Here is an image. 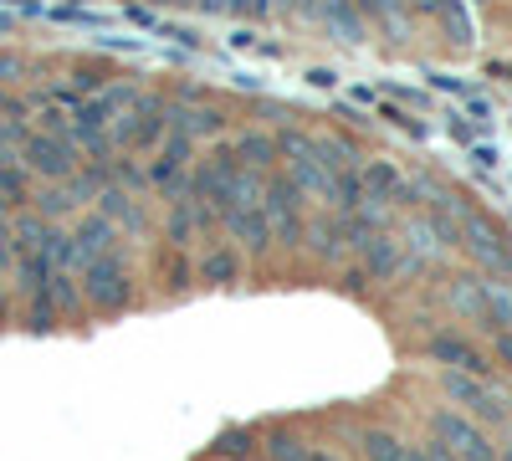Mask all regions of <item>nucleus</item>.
<instances>
[{
    "label": "nucleus",
    "mask_w": 512,
    "mask_h": 461,
    "mask_svg": "<svg viewBox=\"0 0 512 461\" xmlns=\"http://www.w3.org/2000/svg\"><path fill=\"white\" fill-rule=\"evenodd\" d=\"M461 236H466V251H472L482 267L512 272V251H507V241H502L497 226H487L482 216H466V221H461Z\"/></svg>",
    "instance_id": "nucleus-8"
},
{
    "label": "nucleus",
    "mask_w": 512,
    "mask_h": 461,
    "mask_svg": "<svg viewBox=\"0 0 512 461\" xmlns=\"http://www.w3.org/2000/svg\"><path fill=\"white\" fill-rule=\"evenodd\" d=\"M441 241H446V236L436 231V221H410V231H405V241H400V246H405V257L420 267V262L441 257Z\"/></svg>",
    "instance_id": "nucleus-15"
},
{
    "label": "nucleus",
    "mask_w": 512,
    "mask_h": 461,
    "mask_svg": "<svg viewBox=\"0 0 512 461\" xmlns=\"http://www.w3.org/2000/svg\"><path fill=\"white\" fill-rule=\"evenodd\" d=\"M262 221L272 231V241H303V195H297V185L287 175H272L262 180Z\"/></svg>",
    "instance_id": "nucleus-2"
},
{
    "label": "nucleus",
    "mask_w": 512,
    "mask_h": 461,
    "mask_svg": "<svg viewBox=\"0 0 512 461\" xmlns=\"http://www.w3.org/2000/svg\"><path fill=\"white\" fill-rule=\"evenodd\" d=\"M226 221V231L241 241V246H251V251H262L267 241H272V231H267V221H262V205H251V211H231V216H221Z\"/></svg>",
    "instance_id": "nucleus-14"
},
{
    "label": "nucleus",
    "mask_w": 512,
    "mask_h": 461,
    "mask_svg": "<svg viewBox=\"0 0 512 461\" xmlns=\"http://www.w3.org/2000/svg\"><path fill=\"white\" fill-rule=\"evenodd\" d=\"M451 308L466 313V318H482V282H477V277H461V282L451 287Z\"/></svg>",
    "instance_id": "nucleus-20"
},
{
    "label": "nucleus",
    "mask_w": 512,
    "mask_h": 461,
    "mask_svg": "<svg viewBox=\"0 0 512 461\" xmlns=\"http://www.w3.org/2000/svg\"><path fill=\"white\" fill-rule=\"evenodd\" d=\"M364 456H369V461H400V456H405V441L384 436V431H369V436H364Z\"/></svg>",
    "instance_id": "nucleus-21"
},
{
    "label": "nucleus",
    "mask_w": 512,
    "mask_h": 461,
    "mask_svg": "<svg viewBox=\"0 0 512 461\" xmlns=\"http://www.w3.org/2000/svg\"><path fill=\"white\" fill-rule=\"evenodd\" d=\"M400 461H425V451H420V446H405V456H400Z\"/></svg>",
    "instance_id": "nucleus-28"
},
{
    "label": "nucleus",
    "mask_w": 512,
    "mask_h": 461,
    "mask_svg": "<svg viewBox=\"0 0 512 461\" xmlns=\"http://www.w3.org/2000/svg\"><path fill=\"white\" fill-rule=\"evenodd\" d=\"M497 359L512 369V333H497Z\"/></svg>",
    "instance_id": "nucleus-26"
},
{
    "label": "nucleus",
    "mask_w": 512,
    "mask_h": 461,
    "mask_svg": "<svg viewBox=\"0 0 512 461\" xmlns=\"http://www.w3.org/2000/svg\"><path fill=\"white\" fill-rule=\"evenodd\" d=\"M221 129H226V118H221L216 108H190V103H185V108H169V134H180V139H190V144H195L200 134L210 139V134H221Z\"/></svg>",
    "instance_id": "nucleus-10"
},
{
    "label": "nucleus",
    "mask_w": 512,
    "mask_h": 461,
    "mask_svg": "<svg viewBox=\"0 0 512 461\" xmlns=\"http://www.w3.org/2000/svg\"><path fill=\"white\" fill-rule=\"evenodd\" d=\"M98 211H103V221H123L134 236H139V231H149V216L139 211V200L128 195L123 185H108V190L98 195Z\"/></svg>",
    "instance_id": "nucleus-11"
},
{
    "label": "nucleus",
    "mask_w": 512,
    "mask_h": 461,
    "mask_svg": "<svg viewBox=\"0 0 512 461\" xmlns=\"http://www.w3.org/2000/svg\"><path fill=\"white\" fill-rule=\"evenodd\" d=\"M164 129H169V103H164V98H144V93H139L134 118H118V123H113V144L149 149Z\"/></svg>",
    "instance_id": "nucleus-6"
},
{
    "label": "nucleus",
    "mask_w": 512,
    "mask_h": 461,
    "mask_svg": "<svg viewBox=\"0 0 512 461\" xmlns=\"http://www.w3.org/2000/svg\"><path fill=\"white\" fill-rule=\"evenodd\" d=\"M497 461H512V441H507V446H502V451H497Z\"/></svg>",
    "instance_id": "nucleus-30"
},
{
    "label": "nucleus",
    "mask_w": 512,
    "mask_h": 461,
    "mask_svg": "<svg viewBox=\"0 0 512 461\" xmlns=\"http://www.w3.org/2000/svg\"><path fill=\"white\" fill-rule=\"evenodd\" d=\"M139 103V93L134 88H108V93H98V98H88V103H77V113H72V144H82L93 159H108V149H113V123Z\"/></svg>",
    "instance_id": "nucleus-1"
},
{
    "label": "nucleus",
    "mask_w": 512,
    "mask_h": 461,
    "mask_svg": "<svg viewBox=\"0 0 512 461\" xmlns=\"http://www.w3.org/2000/svg\"><path fill=\"white\" fill-rule=\"evenodd\" d=\"M482 318L497 333H512V287L502 282H482Z\"/></svg>",
    "instance_id": "nucleus-16"
},
{
    "label": "nucleus",
    "mask_w": 512,
    "mask_h": 461,
    "mask_svg": "<svg viewBox=\"0 0 512 461\" xmlns=\"http://www.w3.org/2000/svg\"><path fill=\"white\" fill-rule=\"evenodd\" d=\"M21 164L31 175L67 180V175H77V144H72V134H26L21 139Z\"/></svg>",
    "instance_id": "nucleus-3"
},
{
    "label": "nucleus",
    "mask_w": 512,
    "mask_h": 461,
    "mask_svg": "<svg viewBox=\"0 0 512 461\" xmlns=\"http://www.w3.org/2000/svg\"><path fill=\"white\" fill-rule=\"evenodd\" d=\"M0 318H6V298H0Z\"/></svg>",
    "instance_id": "nucleus-32"
},
{
    "label": "nucleus",
    "mask_w": 512,
    "mask_h": 461,
    "mask_svg": "<svg viewBox=\"0 0 512 461\" xmlns=\"http://www.w3.org/2000/svg\"><path fill=\"white\" fill-rule=\"evenodd\" d=\"M41 211H47V216H62V211H72L67 190H47V195H41Z\"/></svg>",
    "instance_id": "nucleus-24"
},
{
    "label": "nucleus",
    "mask_w": 512,
    "mask_h": 461,
    "mask_svg": "<svg viewBox=\"0 0 512 461\" xmlns=\"http://www.w3.org/2000/svg\"><path fill=\"white\" fill-rule=\"evenodd\" d=\"M308 461H338V456H328V451H308Z\"/></svg>",
    "instance_id": "nucleus-29"
},
{
    "label": "nucleus",
    "mask_w": 512,
    "mask_h": 461,
    "mask_svg": "<svg viewBox=\"0 0 512 461\" xmlns=\"http://www.w3.org/2000/svg\"><path fill=\"white\" fill-rule=\"evenodd\" d=\"M82 292H88V303L98 313H118L128 303V272H123V262L113 257V251L82 267Z\"/></svg>",
    "instance_id": "nucleus-5"
},
{
    "label": "nucleus",
    "mask_w": 512,
    "mask_h": 461,
    "mask_svg": "<svg viewBox=\"0 0 512 461\" xmlns=\"http://www.w3.org/2000/svg\"><path fill=\"white\" fill-rule=\"evenodd\" d=\"M431 354L441 359V364H461V374H477V380H482V374L492 369L472 344H461V339H451V333H436V339H431Z\"/></svg>",
    "instance_id": "nucleus-12"
},
{
    "label": "nucleus",
    "mask_w": 512,
    "mask_h": 461,
    "mask_svg": "<svg viewBox=\"0 0 512 461\" xmlns=\"http://www.w3.org/2000/svg\"><path fill=\"white\" fill-rule=\"evenodd\" d=\"M359 185H364V200H374V211L390 195H400V175L390 170V164H369V175H359Z\"/></svg>",
    "instance_id": "nucleus-17"
},
{
    "label": "nucleus",
    "mask_w": 512,
    "mask_h": 461,
    "mask_svg": "<svg viewBox=\"0 0 512 461\" xmlns=\"http://www.w3.org/2000/svg\"><path fill=\"white\" fill-rule=\"evenodd\" d=\"M272 159H277V144H272L267 134H246V139L236 144V164H246V170H256V175H262Z\"/></svg>",
    "instance_id": "nucleus-18"
},
{
    "label": "nucleus",
    "mask_w": 512,
    "mask_h": 461,
    "mask_svg": "<svg viewBox=\"0 0 512 461\" xmlns=\"http://www.w3.org/2000/svg\"><path fill=\"white\" fill-rule=\"evenodd\" d=\"M328 16H333V26H338L344 41H359V21H354V11L344 6V0H328Z\"/></svg>",
    "instance_id": "nucleus-23"
},
{
    "label": "nucleus",
    "mask_w": 512,
    "mask_h": 461,
    "mask_svg": "<svg viewBox=\"0 0 512 461\" xmlns=\"http://www.w3.org/2000/svg\"><path fill=\"white\" fill-rule=\"evenodd\" d=\"M190 149H195L190 139L169 134V144H164V154L154 159V170H149V175H154L159 185H169V190H180V175H185V164H190Z\"/></svg>",
    "instance_id": "nucleus-13"
},
{
    "label": "nucleus",
    "mask_w": 512,
    "mask_h": 461,
    "mask_svg": "<svg viewBox=\"0 0 512 461\" xmlns=\"http://www.w3.org/2000/svg\"><path fill=\"white\" fill-rule=\"evenodd\" d=\"M446 395L456 400V405H466L477 415V421H492V426H502L507 421V410H502V400L477 380V374H446Z\"/></svg>",
    "instance_id": "nucleus-7"
},
{
    "label": "nucleus",
    "mask_w": 512,
    "mask_h": 461,
    "mask_svg": "<svg viewBox=\"0 0 512 461\" xmlns=\"http://www.w3.org/2000/svg\"><path fill=\"white\" fill-rule=\"evenodd\" d=\"M21 72V57H0V82H11Z\"/></svg>",
    "instance_id": "nucleus-27"
},
{
    "label": "nucleus",
    "mask_w": 512,
    "mask_h": 461,
    "mask_svg": "<svg viewBox=\"0 0 512 461\" xmlns=\"http://www.w3.org/2000/svg\"><path fill=\"white\" fill-rule=\"evenodd\" d=\"M236 272H241V257H236L231 246H221V251H210V257L200 262V277H205V282H231Z\"/></svg>",
    "instance_id": "nucleus-19"
},
{
    "label": "nucleus",
    "mask_w": 512,
    "mask_h": 461,
    "mask_svg": "<svg viewBox=\"0 0 512 461\" xmlns=\"http://www.w3.org/2000/svg\"><path fill=\"white\" fill-rule=\"evenodd\" d=\"M364 267H369V277H379V282H384V277H400V272H415V262L405 257V246H400L395 236H384V231L364 246Z\"/></svg>",
    "instance_id": "nucleus-9"
},
{
    "label": "nucleus",
    "mask_w": 512,
    "mask_h": 461,
    "mask_svg": "<svg viewBox=\"0 0 512 461\" xmlns=\"http://www.w3.org/2000/svg\"><path fill=\"white\" fill-rule=\"evenodd\" d=\"M431 436H436V446H441L446 456H456V461H497V446H492L472 421H466V415H436Z\"/></svg>",
    "instance_id": "nucleus-4"
},
{
    "label": "nucleus",
    "mask_w": 512,
    "mask_h": 461,
    "mask_svg": "<svg viewBox=\"0 0 512 461\" xmlns=\"http://www.w3.org/2000/svg\"><path fill=\"white\" fill-rule=\"evenodd\" d=\"M11 221H0V277H6V267H11Z\"/></svg>",
    "instance_id": "nucleus-25"
},
{
    "label": "nucleus",
    "mask_w": 512,
    "mask_h": 461,
    "mask_svg": "<svg viewBox=\"0 0 512 461\" xmlns=\"http://www.w3.org/2000/svg\"><path fill=\"white\" fill-rule=\"evenodd\" d=\"M226 6V0H205V11H221Z\"/></svg>",
    "instance_id": "nucleus-31"
},
{
    "label": "nucleus",
    "mask_w": 512,
    "mask_h": 461,
    "mask_svg": "<svg viewBox=\"0 0 512 461\" xmlns=\"http://www.w3.org/2000/svg\"><path fill=\"white\" fill-rule=\"evenodd\" d=\"M267 456H272V461H308V446L292 441V436H272V441H267Z\"/></svg>",
    "instance_id": "nucleus-22"
}]
</instances>
